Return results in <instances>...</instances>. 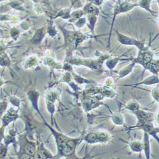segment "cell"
Listing matches in <instances>:
<instances>
[{"instance_id":"30bf717a","label":"cell","mask_w":159,"mask_h":159,"mask_svg":"<svg viewBox=\"0 0 159 159\" xmlns=\"http://www.w3.org/2000/svg\"><path fill=\"white\" fill-rule=\"evenodd\" d=\"M111 120L114 124L118 125H123L124 123V119L123 115L119 113H114L111 116Z\"/></svg>"},{"instance_id":"277c9868","label":"cell","mask_w":159,"mask_h":159,"mask_svg":"<svg viewBox=\"0 0 159 159\" xmlns=\"http://www.w3.org/2000/svg\"><path fill=\"white\" fill-rule=\"evenodd\" d=\"M116 33L117 34V38H118L119 42L122 43V45H134V46L137 47L139 50L145 47L144 42L138 41V40H137V39H135L132 38L122 34L119 32H118L117 31H116Z\"/></svg>"},{"instance_id":"e0dca14e","label":"cell","mask_w":159,"mask_h":159,"mask_svg":"<svg viewBox=\"0 0 159 159\" xmlns=\"http://www.w3.org/2000/svg\"><path fill=\"white\" fill-rule=\"evenodd\" d=\"M152 96L155 100L158 102V87H156L152 90Z\"/></svg>"},{"instance_id":"d6986e66","label":"cell","mask_w":159,"mask_h":159,"mask_svg":"<svg viewBox=\"0 0 159 159\" xmlns=\"http://www.w3.org/2000/svg\"><path fill=\"white\" fill-rule=\"evenodd\" d=\"M85 24V19L83 18V19H80L78 22H77V24H76V25H77V27L78 28H81L82 26Z\"/></svg>"},{"instance_id":"8fae6325","label":"cell","mask_w":159,"mask_h":159,"mask_svg":"<svg viewBox=\"0 0 159 159\" xmlns=\"http://www.w3.org/2000/svg\"><path fill=\"white\" fill-rule=\"evenodd\" d=\"M139 108H140V106L139 103L137 101L134 100L129 101L126 105V108L133 113L139 110Z\"/></svg>"},{"instance_id":"4fadbf2b","label":"cell","mask_w":159,"mask_h":159,"mask_svg":"<svg viewBox=\"0 0 159 159\" xmlns=\"http://www.w3.org/2000/svg\"><path fill=\"white\" fill-rule=\"evenodd\" d=\"M119 59H119L118 57V58L116 57V58H113V59H111L108 60V61L107 62V67H108L109 69H110V70L114 68L115 67L116 64L118 63Z\"/></svg>"},{"instance_id":"52a82bcc","label":"cell","mask_w":159,"mask_h":159,"mask_svg":"<svg viewBox=\"0 0 159 159\" xmlns=\"http://www.w3.org/2000/svg\"><path fill=\"white\" fill-rule=\"evenodd\" d=\"M130 148L134 152H140L143 149V144L142 142L139 141H132L129 144Z\"/></svg>"},{"instance_id":"6da1fadb","label":"cell","mask_w":159,"mask_h":159,"mask_svg":"<svg viewBox=\"0 0 159 159\" xmlns=\"http://www.w3.org/2000/svg\"><path fill=\"white\" fill-rule=\"evenodd\" d=\"M52 131L56 140L59 154L61 156H69L71 155L75 152V147L80 139L69 138L54 130L52 129Z\"/></svg>"},{"instance_id":"ac0fdd59","label":"cell","mask_w":159,"mask_h":159,"mask_svg":"<svg viewBox=\"0 0 159 159\" xmlns=\"http://www.w3.org/2000/svg\"><path fill=\"white\" fill-rule=\"evenodd\" d=\"M5 127L3 125L2 126V127H0V143H2V141L5 138Z\"/></svg>"},{"instance_id":"3957f363","label":"cell","mask_w":159,"mask_h":159,"mask_svg":"<svg viewBox=\"0 0 159 159\" xmlns=\"http://www.w3.org/2000/svg\"><path fill=\"white\" fill-rule=\"evenodd\" d=\"M132 127L141 129L143 130L144 132L147 133L148 134L152 135L158 142V137L157 136V132H158V128L154 127L152 124V122L146 121V120L138 119V122L137 124Z\"/></svg>"},{"instance_id":"5b68a950","label":"cell","mask_w":159,"mask_h":159,"mask_svg":"<svg viewBox=\"0 0 159 159\" xmlns=\"http://www.w3.org/2000/svg\"><path fill=\"white\" fill-rule=\"evenodd\" d=\"M18 112L17 111H16L13 108L10 109L4 115V116L2 118V125L4 127H7L10 123H11L12 121L16 120L18 118Z\"/></svg>"},{"instance_id":"8992f818","label":"cell","mask_w":159,"mask_h":159,"mask_svg":"<svg viewBox=\"0 0 159 159\" xmlns=\"http://www.w3.org/2000/svg\"><path fill=\"white\" fill-rule=\"evenodd\" d=\"M134 113L137 116L138 118L140 119V120L152 122L154 118L153 115L152 114L148 112H145L144 111L139 110L134 112Z\"/></svg>"},{"instance_id":"2e32d148","label":"cell","mask_w":159,"mask_h":159,"mask_svg":"<svg viewBox=\"0 0 159 159\" xmlns=\"http://www.w3.org/2000/svg\"><path fill=\"white\" fill-rule=\"evenodd\" d=\"M7 106H8V103L6 101L0 102V116H2V115L5 111L7 108Z\"/></svg>"},{"instance_id":"7c38bea8","label":"cell","mask_w":159,"mask_h":159,"mask_svg":"<svg viewBox=\"0 0 159 159\" xmlns=\"http://www.w3.org/2000/svg\"><path fill=\"white\" fill-rule=\"evenodd\" d=\"M158 83V78L157 76H151L147 78H146L141 83L139 84H144V85H152Z\"/></svg>"},{"instance_id":"9c48e42d","label":"cell","mask_w":159,"mask_h":159,"mask_svg":"<svg viewBox=\"0 0 159 159\" xmlns=\"http://www.w3.org/2000/svg\"><path fill=\"white\" fill-rule=\"evenodd\" d=\"M136 61H134L133 62H132L130 64H129V66H127L126 67H125L124 68H123L120 72L118 73V76L120 78H124L125 76L128 75L132 71V68H133L134 66L135 65Z\"/></svg>"},{"instance_id":"5bb4252c","label":"cell","mask_w":159,"mask_h":159,"mask_svg":"<svg viewBox=\"0 0 159 159\" xmlns=\"http://www.w3.org/2000/svg\"><path fill=\"white\" fill-rule=\"evenodd\" d=\"M8 152V147L5 144L0 143V158H3L7 156Z\"/></svg>"},{"instance_id":"9a60e30c","label":"cell","mask_w":159,"mask_h":159,"mask_svg":"<svg viewBox=\"0 0 159 159\" xmlns=\"http://www.w3.org/2000/svg\"><path fill=\"white\" fill-rule=\"evenodd\" d=\"M150 0H141V2L140 3V6L147 10V11L148 10L149 11H150Z\"/></svg>"},{"instance_id":"7a4b0ae2","label":"cell","mask_w":159,"mask_h":159,"mask_svg":"<svg viewBox=\"0 0 159 159\" xmlns=\"http://www.w3.org/2000/svg\"><path fill=\"white\" fill-rule=\"evenodd\" d=\"M85 141L90 144L107 143L110 139V136L106 132H92L84 137Z\"/></svg>"},{"instance_id":"ba28073f","label":"cell","mask_w":159,"mask_h":159,"mask_svg":"<svg viewBox=\"0 0 159 159\" xmlns=\"http://www.w3.org/2000/svg\"><path fill=\"white\" fill-rule=\"evenodd\" d=\"M143 149L144 150L145 155L147 158H150V143H149V136L147 133L144 132V138L143 142Z\"/></svg>"}]
</instances>
